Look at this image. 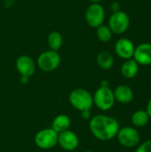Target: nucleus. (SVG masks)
Wrapping results in <instances>:
<instances>
[{"label":"nucleus","instance_id":"nucleus-3","mask_svg":"<svg viewBox=\"0 0 151 152\" xmlns=\"http://www.w3.org/2000/svg\"><path fill=\"white\" fill-rule=\"evenodd\" d=\"M93 104L102 111H108L111 110L116 102L113 90L109 87L100 86L94 93L93 96Z\"/></svg>","mask_w":151,"mask_h":152},{"label":"nucleus","instance_id":"nucleus-10","mask_svg":"<svg viewBox=\"0 0 151 152\" xmlns=\"http://www.w3.org/2000/svg\"><path fill=\"white\" fill-rule=\"evenodd\" d=\"M134 50L135 45L133 42L126 37L119 38L115 44V52L117 55L125 61L133 58Z\"/></svg>","mask_w":151,"mask_h":152},{"label":"nucleus","instance_id":"nucleus-25","mask_svg":"<svg viewBox=\"0 0 151 152\" xmlns=\"http://www.w3.org/2000/svg\"><path fill=\"white\" fill-rule=\"evenodd\" d=\"M28 78H29V77H28L21 76V77H20V82H21L22 84H27V83L28 82Z\"/></svg>","mask_w":151,"mask_h":152},{"label":"nucleus","instance_id":"nucleus-13","mask_svg":"<svg viewBox=\"0 0 151 152\" xmlns=\"http://www.w3.org/2000/svg\"><path fill=\"white\" fill-rule=\"evenodd\" d=\"M114 96L116 102L121 104H128L133 102L134 98V94L133 89L126 85H119L114 90Z\"/></svg>","mask_w":151,"mask_h":152},{"label":"nucleus","instance_id":"nucleus-9","mask_svg":"<svg viewBox=\"0 0 151 152\" xmlns=\"http://www.w3.org/2000/svg\"><path fill=\"white\" fill-rule=\"evenodd\" d=\"M58 144L64 151H73L79 145V138L75 132L68 129L58 134Z\"/></svg>","mask_w":151,"mask_h":152},{"label":"nucleus","instance_id":"nucleus-14","mask_svg":"<svg viewBox=\"0 0 151 152\" xmlns=\"http://www.w3.org/2000/svg\"><path fill=\"white\" fill-rule=\"evenodd\" d=\"M139 68L140 65L133 58L125 60L121 66V74L127 79L134 78L139 73Z\"/></svg>","mask_w":151,"mask_h":152},{"label":"nucleus","instance_id":"nucleus-6","mask_svg":"<svg viewBox=\"0 0 151 152\" xmlns=\"http://www.w3.org/2000/svg\"><path fill=\"white\" fill-rule=\"evenodd\" d=\"M36 63L41 70L44 72H52L59 67L61 63V55L57 51H44L38 56Z\"/></svg>","mask_w":151,"mask_h":152},{"label":"nucleus","instance_id":"nucleus-27","mask_svg":"<svg viewBox=\"0 0 151 152\" xmlns=\"http://www.w3.org/2000/svg\"><path fill=\"white\" fill-rule=\"evenodd\" d=\"M84 152H95V151H84Z\"/></svg>","mask_w":151,"mask_h":152},{"label":"nucleus","instance_id":"nucleus-5","mask_svg":"<svg viewBox=\"0 0 151 152\" xmlns=\"http://www.w3.org/2000/svg\"><path fill=\"white\" fill-rule=\"evenodd\" d=\"M58 134L52 127L41 129L35 135V143L41 150H51L58 144Z\"/></svg>","mask_w":151,"mask_h":152},{"label":"nucleus","instance_id":"nucleus-15","mask_svg":"<svg viewBox=\"0 0 151 152\" xmlns=\"http://www.w3.org/2000/svg\"><path fill=\"white\" fill-rule=\"evenodd\" d=\"M71 125V120L68 115L60 114L54 118L52 123V128L58 134L66 131L69 128Z\"/></svg>","mask_w":151,"mask_h":152},{"label":"nucleus","instance_id":"nucleus-24","mask_svg":"<svg viewBox=\"0 0 151 152\" xmlns=\"http://www.w3.org/2000/svg\"><path fill=\"white\" fill-rule=\"evenodd\" d=\"M101 86H102V87H109V81H108V80H106V79L101 80Z\"/></svg>","mask_w":151,"mask_h":152},{"label":"nucleus","instance_id":"nucleus-18","mask_svg":"<svg viewBox=\"0 0 151 152\" xmlns=\"http://www.w3.org/2000/svg\"><path fill=\"white\" fill-rule=\"evenodd\" d=\"M47 44L50 50L59 51L63 44V37L58 31H52L47 37Z\"/></svg>","mask_w":151,"mask_h":152},{"label":"nucleus","instance_id":"nucleus-8","mask_svg":"<svg viewBox=\"0 0 151 152\" xmlns=\"http://www.w3.org/2000/svg\"><path fill=\"white\" fill-rule=\"evenodd\" d=\"M105 20V10L101 4H91L85 11V20L92 28H97L103 24Z\"/></svg>","mask_w":151,"mask_h":152},{"label":"nucleus","instance_id":"nucleus-19","mask_svg":"<svg viewBox=\"0 0 151 152\" xmlns=\"http://www.w3.org/2000/svg\"><path fill=\"white\" fill-rule=\"evenodd\" d=\"M112 34V31L107 25L101 24V26L96 28V36L98 39L102 43H108L109 41H110Z\"/></svg>","mask_w":151,"mask_h":152},{"label":"nucleus","instance_id":"nucleus-23","mask_svg":"<svg viewBox=\"0 0 151 152\" xmlns=\"http://www.w3.org/2000/svg\"><path fill=\"white\" fill-rule=\"evenodd\" d=\"M148 113V115L150 116L151 119V98L149 100L148 103H147V106H146V110H145Z\"/></svg>","mask_w":151,"mask_h":152},{"label":"nucleus","instance_id":"nucleus-4","mask_svg":"<svg viewBox=\"0 0 151 152\" xmlns=\"http://www.w3.org/2000/svg\"><path fill=\"white\" fill-rule=\"evenodd\" d=\"M116 137L119 144L126 149L136 148L141 142V134L134 126L120 127Z\"/></svg>","mask_w":151,"mask_h":152},{"label":"nucleus","instance_id":"nucleus-2","mask_svg":"<svg viewBox=\"0 0 151 152\" xmlns=\"http://www.w3.org/2000/svg\"><path fill=\"white\" fill-rule=\"evenodd\" d=\"M69 101L72 107L79 111L90 110L93 106V95L84 88H76L69 95Z\"/></svg>","mask_w":151,"mask_h":152},{"label":"nucleus","instance_id":"nucleus-12","mask_svg":"<svg viewBox=\"0 0 151 152\" xmlns=\"http://www.w3.org/2000/svg\"><path fill=\"white\" fill-rule=\"evenodd\" d=\"M15 67L20 76L30 77L36 71V63L28 55H20L17 58Z\"/></svg>","mask_w":151,"mask_h":152},{"label":"nucleus","instance_id":"nucleus-20","mask_svg":"<svg viewBox=\"0 0 151 152\" xmlns=\"http://www.w3.org/2000/svg\"><path fill=\"white\" fill-rule=\"evenodd\" d=\"M134 152H151V140H147L140 143L135 148Z\"/></svg>","mask_w":151,"mask_h":152},{"label":"nucleus","instance_id":"nucleus-1","mask_svg":"<svg viewBox=\"0 0 151 152\" xmlns=\"http://www.w3.org/2000/svg\"><path fill=\"white\" fill-rule=\"evenodd\" d=\"M89 128L97 140L109 142L116 138L120 129V124L111 116L98 114L90 118Z\"/></svg>","mask_w":151,"mask_h":152},{"label":"nucleus","instance_id":"nucleus-22","mask_svg":"<svg viewBox=\"0 0 151 152\" xmlns=\"http://www.w3.org/2000/svg\"><path fill=\"white\" fill-rule=\"evenodd\" d=\"M81 117L83 119H90L92 118V113L90 110H84V111H81Z\"/></svg>","mask_w":151,"mask_h":152},{"label":"nucleus","instance_id":"nucleus-17","mask_svg":"<svg viewBox=\"0 0 151 152\" xmlns=\"http://www.w3.org/2000/svg\"><path fill=\"white\" fill-rule=\"evenodd\" d=\"M96 62L98 66L102 69H109L115 63L114 56L109 52H101L97 55Z\"/></svg>","mask_w":151,"mask_h":152},{"label":"nucleus","instance_id":"nucleus-16","mask_svg":"<svg viewBox=\"0 0 151 152\" xmlns=\"http://www.w3.org/2000/svg\"><path fill=\"white\" fill-rule=\"evenodd\" d=\"M150 120V118L145 110H138L134 111L131 117V122L135 128H142L146 126Z\"/></svg>","mask_w":151,"mask_h":152},{"label":"nucleus","instance_id":"nucleus-21","mask_svg":"<svg viewBox=\"0 0 151 152\" xmlns=\"http://www.w3.org/2000/svg\"><path fill=\"white\" fill-rule=\"evenodd\" d=\"M110 10L112 11V12H116L120 11V4L117 1H114L110 4Z\"/></svg>","mask_w":151,"mask_h":152},{"label":"nucleus","instance_id":"nucleus-26","mask_svg":"<svg viewBox=\"0 0 151 152\" xmlns=\"http://www.w3.org/2000/svg\"><path fill=\"white\" fill-rule=\"evenodd\" d=\"M91 4H98L101 2V0H88Z\"/></svg>","mask_w":151,"mask_h":152},{"label":"nucleus","instance_id":"nucleus-7","mask_svg":"<svg viewBox=\"0 0 151 152\" xmlns=\"http://www.w3.org/2000/svg\"><path fill=\"white\" fill-rule=\"evenodd\" d=\"M130 26V17L124 11L112 12L109 20V28L112 33L121 35L126 32Z\"/></svg>","mask_w":151,"mask_h":152},{"label":"nucleus","instance_id":"nucleus-11","mask_svg":"<svg viewBox=\"0 0 151 152\" xmlns=\"http://www.w3.org/2000/svg\"><path fill=\"white\" fill-rule=\"evenodd\" d=\"M133 59L140 66L151 65V43H142L135 47Z\"/></svg>","mask_w":151,"mask_h":152}]
</instances>
